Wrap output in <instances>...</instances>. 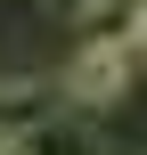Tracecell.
Returning a JSON list of instances; mask_svg holds the SVG:
<instances>
[{
	"instance_id": "obj_1",
	"label": "cell",
	"mask_w": 147,
	"mask_h": 155,
	"mask_svg": "<svg viewBox=\"0 0 147 155\" xmlns=\"http://www.w3.org/2000/svg\"><path fill=\"white\" fill-rule=\"evenodd\" d=\"M131 65H139V57H131L115 33H98V41L65 65V82H57V90H65V106H115V98L131 90Z\"/></svg>"
},
{
	"instance_id": "obj_2",
	"label": "cell",
	"mask_w": 147,
	"mask_h": 155,
	"mask_svg": "<svg viewBox=\"0 0 147 155\" xmlns=\"http://www.w3.org/2000/svg\"><path fill=\"white\" fill-rule=\"evenodd\" d=\"M49 114H65V90L57 82H0V139L8 147H25Z\"/></svg>"
},
{
	"instance_id": "obj_3",
	"label": "cell",
	"mask_w": 147,
	"mask_h": 155,
	"mask_svg": "<svg viewBox=\"0 0 147 155\" xmlns=\"http://www.w3.org/2000/svg\"><path fill=\"white\" fill-rule=\"evenodd\" d=\"M115 41H123L131 57H147V0H131V8H123V25H115Z\"/></svg>"
},
{
	"instance_id": "obj_4",
	"label": "cell",
	"mask_w": 147,
	"mask_h": 155,
	"mask_svg": "<svg viewBox=\"0 0 147 155\" xmlns=\"http://www.w3.org/2000/svg\"><path fill=\"white\" fill-rule=\"evenodd\" d=\"M49 8H57V16H74V8H90V0H49Z\"/></svg>"
}]
</instances>
